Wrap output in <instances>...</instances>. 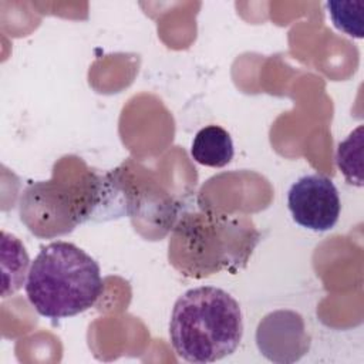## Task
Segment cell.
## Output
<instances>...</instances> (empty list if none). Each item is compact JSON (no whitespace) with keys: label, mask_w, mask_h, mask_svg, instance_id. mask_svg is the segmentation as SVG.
<instances>
[{"label":"cell","mask_w":364,"mask_h":364,"mask_svg":"<svg viewBox=\"0 0 364 364\" xmlns=\"http://www.w3.org/2000/svg\"><path fill=\"white\" fill-rule=\"evenodd\" d=\"M260 232L247 216L213 209L189 212L179 218L168 242V260L191 279H205L223 270L243 269Z\"/></svg>","instance_id":"cell-1"},{"label":"cell","mask_w":364,"mask_h":364,"mask_svg":"<svg viewBox=\"0 0 364 364\" xmlns=\"http://www.w3.org/2000/svg\"><path fill=\"white\" fill-rule=\"evenodd\" d=\"M242 336L240 306L223 289H189L173 304L169 338L176 355L188 363L219 361L236 351Z\"/></svg>","instance_id":"cell-2"},{"label":"cell","mask_w":364,"mask_h":364,"mask_svg":"<svg viewBox=\"0 0 364 364\" xmlns=\"http://www.w3.org/2000/svg\"><path fill=\"white\" fill-rule=\"evenodd\" d=\"M100 264L70 242H53L41 247L30 266L26 294L36 311L58 320L91 309L102 296Z\"/></svg>","instance_id":"cell-3"},{"label":"cell","mask_w":364,"mask_h":364,"mask_svg":"<svg viewBox=\"0 0 364 364\" xmlns=\"http://www.w3.org/2000/svg\"><path fill=\"white\" fill-rule=\"evenodd\" d=\"M94 172L81 171L74 182L64 173L50 181L28 185L20 198V219L38 237L67 235L80 223L88 222L92 209Z\"/></svg>","instance_id":"cell-4"},{"label":"cell","mask_w":364,"mask_h":364,"mask_svg":"<svg viewBox=\"0 0 364 364\" xmlns=\"http://www.w3.org/2000/svg\"><path fill=\"white\" fill-rule=\"evenodd\" d=\"M287 206L297 225L314 232L333 229L341 210L336 185L320 173L299 178L287 192Z\"/></svg>","instance_id":"cell-5"},{"label":"cell","mask_w":364,"mask_h":364,"mask_svg":"<svg viewBox=\"0 0 364 364\" xmlns=\"http://www.w3.org/2000/svg\"><path fill=\"white\" fill-rule=\"evenodd\" d=\"M256 344L262 355L273 363H294L310 348L303 317L291 310L267 314L257 326Z\"/></svg>","instance_id":"cell-6"},{"label":"cell","mask_w":364,"mask_h":364,"mask_svg":"<svg viewBox=\"0 0 364 364\" xmlns=\"http://www.w3.org/2000/svg\"><path fill=\"white\" fill-rule=\"evenodd\" d=\"M235 155L230 134L219 125H208L196 132L191 145V156L195 162L210 166L223 168Z\"/></svg>","instance_id":"cell-7"},{"label":"cell","mask_w":364,"mask_h":364,"mask_svg":"<svg viewBox=\"0 0 364 364\" xmlns=\"http://www.w3.org/2000/svg\"><path fill=\"white\" fill-rule=\"evenodd\" d=\"M28 255L23 243L13 235L1 232V270H3V289L1 296L16 293L28 276Z\"/></svg>","instance_id":"cell-8"},{"label":"cell","mask_w":364,"mask_h":364,"mask_svg":"<svg viewBox=\"0 0 364 364\" xmlns=\"http://www.w3.org/2000/svg\"><path fill=\"white\" fill-rule=\"evenodd\" d=\"M336 162L348 183L363 186V125H358L337 148Z\"/></svg>","instance_id":"cell-9"},{"label":"cell","mask_w":364,"mask_h":364,"mask_svg":"<svg viewBox=\"0 0 364 364\" xmlns=\"http://www.w3.org/2000/svg\"><path fill=\"white\" fill-rule=\"evenodd\" d=\"M364 1H327L328 16L333 24L350 37H363Z\"/></svg>","instance_id":"cell-10"}]
</instances>
